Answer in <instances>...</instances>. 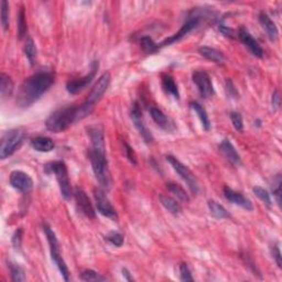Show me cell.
Masks as SVG:
<instances>
[{
    "mask_svg": "<svg viewBox=\"0 0 282 282\" xmlns=\"http://www.w3.org/2000/svg\"><path fill=\"white\" fill-rule=\"evenodd\" d=\"M24 53H25V56H27V59L29 60L30 64H31V66H33V65L36 64V61H37L38 50H37L36 43H34V41L32 40L31 38H29L28 40L25 41Z\"/></svg>",
    "mask_w": 282,
    "mask_h": 282,
    "instance_id": "30",
    "label": "cell"
},
{
    "mask_svg": "<svg viewBox=\"0 0 282 282\" xmlns=\"http://www.w3.org/2000/svg\"><path fill=\"white\" fill-rule=\"evenodd\" d=\"M31 147L39 152H51L55 148V144L49 137L39 136L31 139Z\"/></svg>",
    "mask_w": 282,
    "mask_h": 282,
    "instance_id": "23",
    "label": "cell"
},
{
    "mask_svg": "<svg viewBox=\"0 0 282 282\" xmlns=\"http://www.w3.org/2000/svg\"><path fill=\"white\" fill-rule=\"evenodd\" d=\"M159 198H160V202H161L163 207L166 208L169 213H171L172 215H174V216H177L182 212V208L180 206V204L177 203L174 198H172L171 196H168V195H163V194L160 195Z\"/></svg>",
    "mask_w": 282,
    "mask_h": 282,
    "instance_id": "26",
    "label": "cell"
},
{
    "mask_svg": "<svg viewBox=\"0 0 282 282\" xmlns=\"http://www.w3.org/2000/svg\"><path fill=\"white\" fill-rule=\"evenodd\" d=\"M130 117H131L133 126L138 130V132L140 133L142 139H144L147 144H153L154 138L152 136V133L150 132V130L147 128V126L144 121V117H142L140 106H139L138 103L133 104L131 111H130Z\"/></svg>",
    "mask_w": 282,
    "mask_h": 282,
    "instance_id": "12",
    "label": "cell"
},
{
    "mask_svg": "<svg viewBox=\"0 0 282 282\" xmlns=\"http://www.w3.org/2000/svg\"><path fill=\"white\" fill-rule=\"evenodd\" d=\"M43 231H44V234L47 238V241H49L52 260H53V262L56 264V267H58V269L61 272V275H62V277L64 278V280L68 281L69 275H71V273H69V270L66 266V263H65V261H64L63 257L61 256L60 244H59L58 238H56L55 233L47 224L43 225Z\"/></svg>",
    "mask_w": 282,
    "mask_h": 282,
    "instance_id": "8",
    "label": "cell"
},
{
    "mask_svg": "<svg viewBox=\"0 0 282 282\" xmlns=\"http://www.w3.org/2000/svg\"><path fill=\"white\" fill-rule=\"evenodd\" d=\"M223 192H224V196H225V198L227 199V201H229L233 204H236V205L240 206L242 208H245L246 211H253L254 210L253 203H251L250 199L245 197L241 193L236 192V191H234L233 189L228 188V186H225Z\"/></svg>",
    "mask_w": 282,
    "mask_h": 282,
    "instance_id": "17",
    "label": "cell"
},
{
    "mask_svg": "<svg viewBox=\"0 0 282 282\" xmlns=\"http://www.w3.org/2000/svg\"><path fill=\"white\" fill-rule=\"evenodd\" d=\"M10 185L22 194H29L33 188L31 176L23 171H12L10 174Z\"/></svg>",
    "mask_w": 282,
    "mask_h": 282,
    "instance_id": "14",
    "label": "cell"
},
{
    "mask_svg": "<svg viewBox=\"0 0 282 282\" xmlns=\"http://www.w3.org/2000/svg\"><path fill=\"white\" fill-rule=\"evenodd\" d=\"M180 279L181 281H193V277H192V273H191L190 268L188 267V264L186 263H181L180 264Z\"/></svg>",
    "mask_w": 282,
    "mask_h": 282,
    "instance_id": "40",
    "label": "cell"
},
{
    "mask_svg": "<svg viewBox=\"0 0 282 282\" xmlns=\"http://www.w3.org/2000/svg\"><path fill=\"white\" fill-rule=\"evenodd\" d=\"M149 114L151 118L153 119L154 123L157 124L160 128L167 130V131H172V130L174 129V125H173L172 121L169 119V117L164 114L160 108L154 106L149 107Z\"/></svg>",
    "mask_w": 282,
    "mask_h": 282,
    "instance_id": "20",
    "label": "cell"
},
{
    "mask_svg": "<svg viewBox=\"0 0 282 282\" xmlns=\"http://www.w3.org/2000/svg\"><path fill=\"white\" fill-rule=\"evenodd\" d=\"M253 192L255 193L256 196H257L262 203L266 204L268 207L271 206V204H272L271 197L267 190H264L263 188H260V186H255V188L253 189Z\"/></svg>",
    "mask_w": 282,
    "mask_h": 282,
    "instance_id": "34",
    "label": "cell"
},
{
    "mask_svg": "<svg viewBox=\"0 0 282 282\" xmlns=\"http://www.w3.org/2000/svg\"><path fill=\"white\" fill-rule=\"evenodd\" d=\"M161 84H162V88L164 92L169 95H171V96H173L175 99H180L179 88H177L175 81L171 75H168V74L162 75Z\"/></svg>",
    "mask_w": 282,
    "mask_h": 282,
    "instance_id": "24",
    "label": "cell"
},
{
    "mask_svg": "<svg viewBox=\"0 0 282 282\" xmlns=\"http://www.w3.org/2000/svg\"><path fill=\"white\" fill-rule=\"evenodd\" d=\"M140 46H141V49L146 52V53H149V54L157 53V52L160 50V46L158 43H155L152 40V38H150V37H142L140 39Z\"/></svg>",
    "mask_w": 282,
    "mask_h": 282,
    "instance_id": "31",
    "label": "cell"
},
{
    "mask_svg": "<svg viewBox=\"0 0 282 282\" xmlns=\"http://www.w3.org/2000/svg\"><path fill=\"white\" fill-rule=\"evenodd\" d=\"M88 157L92 164V169L97 181L103 188V190L108 191L111 186V177L109 168H108V161L106 158V152H101L90 149L88 151Z\"/></svg>",
    "mask_w": 282,
    "mask_h": 282,
    "instance_id": "5",
    "label": "cell"
},
{
    "mask_svg": "<svg viewBox=\"0 0 282 282\" xmlns=\"http://www.w3.org/2000/svg\"><path fill=\"white\" fill-rule=\"evenodd\" d=\"M238 38H239V40L244 43L247 47H248L249 51L253 53V55L256 56V58H259V59L263 58L264 51L261 47V45L259 44V42L256 40L253 36H251L250 32L246 28L242 27L239 29Z\"/></svg>",
    "mask_w": 282,
    "mask_h": 282,
    "instance_id": "16",
    "label": "cell"
},
{
    "mask_svg": "<svg viewBox=\"0 0 282 282\" xmlns=\"http://www.w3.org/2000/svg\"><path fill=\"white\" fill-rule=\"evenodd\" d=\"M111 81V76L109 72L104 73V74L99 77L97 83L94 85V87L90 90L86 101L83 103V105L79 107V112H77V121L82 120L87 117L90 112L94 110L95 106L97 105V103L103 98L104 94L106 93V90L109 87Z\"/></svg>",
    "mask_w": 282,
    "mask_h": 282,
    "instance_id": "2",
    "label": "cell"
},
{
    "mask_svg": "<svg viewBox=\"0 0 282 282\" xmlns=\"http://www.w3.org/2000/svg\"><path fill=\"white\" fill-rule=\"evenodd\" d=\"M212 12L208 11L206 9H201V10H193L192 15L188 17L185 22L182 25L181 29L177 31L175 34H173L170 38H167L166 40L160 43L159 46L163 47L167 45H171L173 43L179 42L182 39L185 38L189 33H191L196 28H198V25L201 24L202 19H206L208 17H211Z\"/></svg>",
    "mask_w": 282,
    "mask_h": 282,
    "instance_id": "4",
    "label": "cell"
},
{
    "mask_svg": "<svg viewBox=\"0 0 282 282\" xmlns=\"http://www.w3.org/2000/svg\"><path fill=\"white\" fill-rule=\"evenodd\" d=\"M87 133L92 141V149L101 152H106L105 137H104L103 130L98 126H90L87 128Z\"/></svg>",
    "mask_w": 282,
    "mask_h": 282,
    "instance_id": "19",
    "label": "cell"
},
{
    "mask_svg": "<svg viewBox=\"0 0 282 282\" xmlns=\"http://www.w3.org/2000/svg\"><path fill=\"white\" fill-rule=\"evenodd\" d=\"M123 276H124V278H125V279L127 280V281H133V278H132L131 276H130V272H129L126 268L123 269Z\"/></svg>",
    "mask_w": 282,
    "mask_h": 282,
    "instance_id": "47",
    "label": "cell"
},
{
    "mask_svg": "<svg viewBox=\"0 0 282 282\" xmlns=\"http://www.w3.org/2000/svg\"><path fill=\"white\" fill-rule=\"evenodd\" d=\"M280 103H281V97L280 94L278 90H275V93L272 95V108L273 109H278L280 107Z\"/></svg>",
    "mask_w": 282,
    "mask_h": 282,
    "instance_id": "46",
    "label": "cell"
},
{
    "mask_svg": "<svg viewBox=\"0 0 282 282\" xmlns=\"http://www.w3.org/2000/svg\"><path fill=\"white\" fill-rule=\"evenodd\" d=\"M231 120L234 128H235L237 131H242V130H244V120H242V116L240 112L232 111Z\"/></svg>",
    "mask_w": 282,
    "mask_h": 282,
    "instance_id": "37",
    "label": "cell"
},
{
    "mask_svg": "<svg viewBox=\"0 0 282 282\" xmlns=\"http://www.w3.org/2000/svg\"><path fill=\"white\" fill-rule=\"evenodd\" d=\"M207 205H208V210H210L211 214L213 215L215 218L224 219V218L231 217V215H229L226 208H225L223 205H220L219 203L214 201V199H210V201L207 202Z\"/></svg>",
    "mask_w": 282,
    "mask_h": 282,
    "instance_id": "28",
    "label": "cell"
},
{
    "mask_svg": "<svg viewBox=\"0 0 282 282\" xmlns=\"http://www.w3.org/2000/svg\"><path fill=\"white\" fill-rule=\"evenodd\" d=\"M27 138V131L23 128L11 129L3 134L0 142V158L5 160L18 150Z\"/></svg>",
    "mask_w": 282,
    "mask_h": 282,
    "instance_id": "6",
    "label": "cell"
},
{
    "mask_svg": "<svg viewBox=\"0 0 282 282\" xmlns=\"http://www.w3.org/2000/svg\"><path fill=\"white\" fill-rule=\"evenodd\" d=\"M190 106L195 112H196L197 117L199 118V120H201L203 128L205 129L206 131H210L211 130V120H210V117H208L207 112L205 110V108H204L201 104L197 103V102H191Z\"/></svg>",
    "mask_w": 282,
    "mask_h": 282,
    "instance_id": "25",
    "label": "cell"
},
{
    "mask_svg": "<svg viewBox=\"0 0 282 282\" xmlns=\"http://www.w3.org/2000/svg\"><path fill=\"white\" fill-rule=\"evenodd\" d=\"M272 193H273V195H275L278 205L281 206V177H280V174H278L276 177V180L273 181Z\"/></svg>",
    "mask_w": 282,
    "mask_h": 282,
    "instance_id": "39",
    "label": "cell"
},
{
    "mask_svg": "<svg viewBox=\"0 0 282 282\" xmlns=\"http://www.w3.org/2000/svg\"><path fill=\"white\" fill-rule=\"evenodd\" d=\"M74 197L76 201V205L79 207V210L81 211L82 214H84L86 217L88 218H95L96 217V212H95L93 204L90 202L89 197L87 196L83 190L80 188L75 189L74 192Z\"/></svg>",
    "mask_w": 282,
    "mask_h": 282,
    "instance_id": "15",
    "label": "cell"
},
{
    "mask_svg": "<svg viewBox=\"0 0 282 282\" xmlns=\"http://www.w3.org/2000/svg\"><path fill=\"white\" fill-rule=\"evenodd\" d=\"M45 170L51 173H54L60 186L61 195H62L65 201H69L72 198L73 191L71 188V182H69L67 167L63 161H54L45 166Z\"/></svg>",
    "mask_w": 282,
    "mask_h": 282,
    "instance_id": "7",
    "label": "cell"
},
{
    "mask_svg": "<svg viewBox=\"0 0 282 282\" xmlns=\"http://www.w3.org/2000/svg\"><path fill=\"white\" fill-rule=\"evenodd\" d=\"M12 92H14V82L5 73H1V75H0V95H1L2 101L11 96Z\"/></svg>",
    "mask_w": 282,
    "mask_h": 282,
    "instance_id": "27",
    "label": "cell"
},
{
    "mask_svg": "<svg viewBox=\"0 0 282 282\" xmlns=\"http://www.w3.org/2000/svg\"><path fill=\"white\" fill-rule=\"evenodd\" d=\"M218 29H219L220 33H223L224 36L226 37V38H229V39H235V38H236V33H235V31H234V30H233L232 28L227 27L226 24H224L223 22H220V23H219Z\"/></svg>",
    "mask_w": 282,
    "mask_h": 282,
    "instance_id": "43",
    "label": "cell"
},
{
    "mask_svg": "<svg viewBox=\"0 0 282 282\" xmlns=\"http://www.w3.org/2000/svg\"><path fill=\"white\" fill-rule=\"evenodd\" d=\"M167 160L169 163L171 164V167L173 168L177 174L181 176V179L183 180L191 190V192L193 194H197L198 193V183H197V179L195 176L194 173L190 170V169L184 166L179 159H176L173 155H167Z\"/></svg>",
    "mask_w": 282,
    "mask_h": 282,
    "instance_id": "9",
    "label": "cell"
},
{
    "mask_svg": "<svg viewBox=\"0 0 282 282\" xmlns=\"http://www.w3.org/2000/svg\"><path fill=\"white\" fill-rule=\"evenodd\" d=\"M259 22L261 24L264 31H266L268 38L270 39L272 42L276 41L278 39V36H279V31H278L276 23L273 22L270 17H269L264 11H261L259 14Z\"/></svg>",
    "mask_w": 282,
    "mask_h": 282,
    "instance_id": "21",
    "label": "cell"
},
{
    "mask_svg": "<svg viewBox=\"0 0 282 282\" xmlns=\"http://www.w3.org/2000/svg\"><path fill=\"white\" fill-rule=\"evenodd\" d=\"M124 150H125L126 157H127V159L129 160V162L132 163L133 166H136V164H137L136 152H134V150L126 141H124Z\"/></svg>",
    "mask_w": 282,
    "mask_h": 282,
    "instance_id": "41",
    "label": "cell"
},
{
    "mask_svg": "<svg viewBox=\"0 0 282 282\" xmlns=\"http://www.w3.org/2000/svg\"><path fill=\"white\" fill-rule=\"evenodd\" d=\"M27 21H25V12H24V8L21 7V9L19 11L18 15V36L19 39H23V37L27 34Z\"/></svg>",
    "mask_w": 282,
    "mask_h": 282,
    "instance_id": "33",
    "label": "cell"
},
{
    "mask_svg": "<svg viewBox=\"0 0 282 282\" xmlns=\"http://www.w3.org/2000/svg\"><path fill=\"white\" fill-rule=\"evenodd\" d=\"M106 239L108 242H110V244L115 247H121L124 245V241H125L124 236L121 235L120 233H117V232L110 233L109 235L106 237Z\"/></svg>",
    "mask_w": 282,
    "mask_h": 282,
    "instance_id": "38",
    "label": "cell"
},
{
    "mask_svg": "<svg viewBox=\"0 0 282 282\" xmlns=\"http://www.w3.org/2000/svg\"><path fill=\"white\" fill-rule=\"evenodd\" d=\"M81 279L83 280V281H88L89 282V281H106L107 278L102 276L101 273H98L96 271L90 270V269H88V270H85V271L82 272Z\"/></svg>",
    "mask_w": 282,
    "mask_h": 282,
    "instance_id": "35",
    "label": "cell"
},
{
    "mask_svg": "<svg viewBox=\"0 0 282 282\" xmlns=\"http://www.w3.org/2000/svg\"><path fill=\"white\" fill-rule=\"evenodd\" d=\"M1 24L5 31L9 29V3L6 0L1 1Z\"/></svg>",
    "mask_w": 282,
    "mask_h": 282,
    "instance_id": "36",
    "label": "cell"
},
{
    "mask_svg": "<svg viewBox=\"0 0 282 282\" xmlns=\"http://www.w3.org/2000/svg\"><path fill=\"white\" fill-rule=\"evenodd\" d=\"M22 236H23V231L22 228H18L15 232L14 236H12V244H14L15 248L18 250L21 248V242H22Z\"/></svg>",
    "mask_w": 282,
    "mask_h": 282,
    "instance_id": "42",
    "label": "cell"
},
{
    "mask_svg": "<svg viewBox=\"0 0 282 282\" xmlns=\"http://www.w3.org/2000/svg\"><path fill=\"white\" fill-rule=\"evenodd\" d=\"M198 53L201 54L203 58H205L208 61H212L216 64H224L226 62V56L224 55L223 52L214 49L211 46H201L198 49Z\"/></svg>",
    "mask_w": 282,
    "mask_h": 282,
    "instance_id": "22",
    "label": "cell"
},
{
    "mask_svg": "<svg viewBox=\"0 0 282 282\" xmlns=\"http://www.w3.org/2000/svg\"><path fill=\"white\" fill-rule=\"evenodd\" d=\"M218 149L220 152L224 154V157L226 158L229 162L233 163L234 166H240V155L237 152L236 148L234 147L229 139H224V140L220 141V144L218 145Z\"/></svg>",
    "mask_w": 282,
    "mask_h": 282,
    "instance_id": "18",
    "label": "cell"
},
{
    "mask_svg": "<svg viewBox=\"0 0 282 282\" xmlns=\"http://www.w3.org/2000/svg\"><path fill=\"white\" fill-rule=\"evenodd\" d=\"M77 112H79V107L74 105L60 108L46 119L45 127L52 132H63L71 127L72 124L77 121Z\"/></svg>",
    "mask_w": 282,
    "mask_h": 282,
    "instance_id": "3",
    "label": "cell"
},
{
    "mask_svg": "<svg viewBox=\"0 0 282 282\" xmlns=\"http://www.w3.org/2000/svg\"><path fill=\"white\" fill-rule=\"evenodd\" d=\"M193 83L196 85L203 98H210L214 95V86L211 76L205 71H195L192 75Z\"/></svg>",
    "mask_w": 282,
    "mask_h": 282,
    "instance_id": "13",
    "label": "cell"
},
{
    "mask_svg": "<svg viewBox=\"0 0 282 282\" xmlns=\"http://www.w3.org/2000/svg\"><path fill=\"white\" fill-rule=\"evenodd\" d=\"M95 201H96V207L99 213L105 216L107 218L117 222L118 220V214L115 210V207L111 205V203L105 194V190L96 189L94 191Z\"/></svg>",
    "mask_w": 282,
    "mask_h": 282,
    "instance_id": "11",
    "label": "cell"
},
{
    "mask_svg": "<svg viewBox=\"0 0 282 282\" xmlns=\"http://www.w3.org/2000/svg\"><path fill=\"white\" fill-rule=\"evenodd\" d=\"M272 257L275 258L276 262L278 264V267L282 268V260H281V251H280V247L278 244H275L272 246Z\"/></svg>",
    "mask_w": 282,
    "mask_h": 282,
    "instance_id": "44",
    "label": "cell"
},
{
    "mask_svg": "<svg viewBox=\"0 0 282 282\" xmlns=\"http://www.w3.org/2000/svg\"><path fill=\"white\" fill-rule=\"evenodd\" d=\"M8 267H9L12 281L21 282L25 280V275L22 267L14 262H8Z\"/></svg>",
    "mask_w": 282,
    "mask_h": 282,
    "instance_id": "32",
    "label": "cell"
},
{
    "mask_svg": "<svg viewBox=\"0 0 282 282\" xmlns=\"http://www.w3.org/2000/svg\"><path fill=\"white\" fill-rule=\"evenodd\" d=\"M98 67H99L98 61H94L92 65H90V71L87 75L81 77V79L68 81L66 83L67 92L72 95H76L81 93L83 89H85L93 82L94 77L95 75H96V73L98 71Z\"/></svg>",
    "mask_w": 282,
    "mask_h": 282,
    "instance_id": "10",
    "label": "cell"
},
{
    "mask_svg": "<svg viewBox=\"0 0 282 282\" xmlns=\"http://www.w3.org/2000/svg\"><path fill=\"white\" fill-rule=\"evenodd\" d=\"M226 90H227V94L231 97H237L238 92H237V89L235 88V86H234L233 82L231 80L226 81Z\"/></svg>",
    "mask_w": 282,
    "mask_h": 282,
    "instance_id": "45",
    "label": "cell"
},
{
    "mask_svg": "<svg viewBox=\"0 0 282 282\" xmlns=\"http://www.w3.org/2000/svg\"><path fill=\"white\" fill-rule=\"evenodd\" d=\"M55 82V75L51 71H39L23 81L16 97L17 105L27 108L33 105L43 94L50 89Z\"/></svg>",
    "mask_w": 282,
    "mask_h": 282,
    "instance_id": "1",
    "label": "cell"
},
{
    "mask_svg": "<svg viewBox=\"0 0 282 282\" xmlns=\"http://www.w3.org/2000/svg\"><path fill=\"white\" fill-rule=\"evenodd\" d=\"M167 189L169 192L176 196V198H179L181 202L188 203L190 201L189 194L186 193V191L180 184L175 183V182H169V183H167Z\"/></svg>",
    "mask_w": 282,
    "mask_h": 282,
    "instance_id": "29",
    "label": "cell"
}]
</instances>
